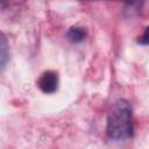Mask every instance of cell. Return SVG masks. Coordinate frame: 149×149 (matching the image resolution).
I'll use <instances>...</instances> for the list:
<instances>
[{
    "instance_id": "5",
    "label": "cell",
    "mask_w": 149,
    "mask_h": 149,
    "mask_svg": "<svg viewBox=\"0 0 149 149\" xmlns=\"http://www.w3.org/2000/svg\"><path fill=\"white\" fill-rule=\"evenodd\" d=\"M139 42H140L141 44L149 45V26L146 28V30H144L143 35H142V36L139 38Z\"/></svg>"
},
{
    "instance_id": "2",
    "label": "cell",
    "mask_w": 149,
    "mask_h": 149,
    "mask_svg": "<svg viewBox=\"0 0 149 149\" xmlns=\"http://www.w3.org/2000/svg\"><path fill=\"white\" fill-rule=\"evenodd\" d=\"M40 90L44 93H54L58 87V74L54 71H45L37 80Z\"/></svg>"
},
{
    "instance_id": "6",
    "label": "cell",
    "mask_w": 149,
    "mask_h": 149,
    "mask_svg": "<svg viewBox=\"0 0 149 149\" xmlns=\"http://www.w3.org/2000/svg\"><path fill=\"white\" fill-rule=\"evenodd\" d=\"M126 2L130 7H139L144 2V0H126Z\"/></svg>"
},
{
    "instance_id": "1",
    "label": "cell",
    "mask_w": 149,
    "mask_h": 149,
    "mask_svg": "<svg viewBox=\"0 0 149 149\" xmlns=\"http://www.w3.org/2000/svg\"><path fill=\"white\" fill-rule=\"evenodd\" d=\"M106 132L109 139L120 141L132 137L133 135V119L130 104L120 99L115 101L108 111Z\"/></svg>"
},
{
    "instance_id": "3",
    "label": "cell",
    "mask_w": 149,
    "mask_h": 149,
    "mask_svg": "<svg viewBox=\"0 0 149 149\" xmlns=\"http://www.w3.org/2000/svg\"><path fill=\"white\" fill-rule=\"evenodd\" d=\"M66 36H68V38H69L71 42L78 43V42H81V41L85 40L86 33H85V30H84L83 28H80V27H71V28L69 29Z\"/></svg>"
},
{
    "instance_id": "4",
    "label": "cell",
    "mask_w": 149,
    "mask_h": 149,
    "mask_svg": "<svg viewBox=\"0 0 149 149\" xmlns=\"http://www.w3.org/2000/svg\"><path fill=\"white\" fill-rule=\"evenodd\" d=\"M8 56H9V52H8L7 40H6V36L3 34H1V37H0V64H1V71L5 70V66H6L7 61H8Z\"/></svg>"
}]
</instances>
